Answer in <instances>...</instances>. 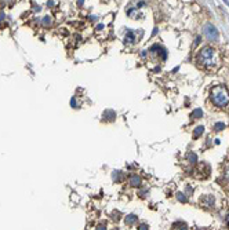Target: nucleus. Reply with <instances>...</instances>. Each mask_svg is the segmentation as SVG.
I'll list each match as a JSON object with an SVG mask.
<instances>
[{
    "label": "nucleus",
    "instance_id": "nucleus-15",
    "mask_svg": "<svg viewBox=\"0 0 229 230\" xmlns=\"http://www.w3.org/2000/svg\"><path fill=\"white\" fill-rule=\"evenodd\" d=\"M71 105H72L73 107H76V99H75V97H73V98L71 99Z\"/></svg>",
    "mask_w": 229,
    "mask_h": 230
},
{
    "label": "nucleus",
    "instance_id": "nucleus-9",
    "mask_svg": "<svg viewBox=\"0 0 229 230\" xmlns=\"http://www.w3.org/2000/svg\"><path fill=\"white\" fill-rule=\"evenodd\" d=\"M127 43H134L135 37H134V33H133L131 30H127V34H126V39H124Z\"/></svg>",
    "mask_w": 229,
    "mask_h": 230
},
{
    "label": "nucleus",
    "instance_id": "nucleus-4",
    "mask_svg": "<svg viewBox=\"0 0 229 230\" xmlns=\"http://www.w3.org/2000/svg\"><path fill=\"white\" fill-rule=\"evenodd\" d=\"M202 204H203L204 207H212V205H214V197L212 196L202 197Z\"/></svg>",
    "mask_w": 229,
    "mask_h": 230
},
{
    "label": "nucleus",
    "instance_id": "nucleus-2",
    "mask_svg": "<svg viewBox=\"0 0 229 230\" xmlns=\"http://www.w3.org/2000/svg\"><path fill=\"white\" fill-rule=\"evenodd\" d=\"M197 59L204 66H214L215 65V62H214V50L211 47H203L200 50L199 55H197Z\"/></svg>",
    "mask_w": 229,
    "mask_h": 230
},
{
    "label": "nucleus",
    "instance_id": "nucleus-8",
    "mask_svg": "<svg viewBox=\"0 0 229 230\" xmlns=\"http://www.w3.org/2000/svg\"><path fill=\"white\" fill-rule=\"evenodd\" d=\"M203 132H204V127H203V125H199V127L195 128V131H193V136H195V138H199Z\"/></svg>",
    "mask_w": 229,
    "mask_h": 230
},
{
    "label": "nucleus",
    "instance_id": "nucleus-18",
    "mask_svg": "<svg viewBox=\"0 0 229 230\" xmlns=\"http://www.w3.org/2000/svg\"><path fill=\"white\" fill-rule=\"evenodd\" d=\"M102 28H104V25H102V24H99V25L97 26V29H102Z\"/></svg>",
    "mask_w": 229,
    "mask_h": 230
},
{
    "label": "nucleus",
    "instance_id": "nucleus-3",
    "mask_svg": "<svg viewBox=\"0 0 229 230\" xmlns=\"http://www.w3.org/2000/svg\"><path fill=\"white\" fill-rule=\"evenodd\" d=\"M204 34H206V37L210 42H215L220 37V32H218V29L212 24H207V25L204 26Z\"/></svg>",
    "mask_w": 229,
    "mask_h": 230
},
{
    "label": "nucleus",
    "instance_id": "nucleus-6",
    "mask_svg": "<svg viewBox=\"0 0 229 230\" xmlns=\"http://www.w3.org/2000/svg\"><path fill=\"white\" fill-rule=\"evenodd\" d=\"M137 219H138V216H137V215H134V214H131V215H127V216H126V223H127V225H133L134 222H137Z\"/></svg>",
    "mask_w": 229,
    "mask_h": 230
},
{
    "label": "nucleus",
    "instance_id": "nucleus-20",
    "mask_svg": "<svg viewBox=\"0 0 229 230\" xmlns=\"http://www.w3.org/2000/svg\"><path fill=\"white\" fill-rule=\"evenodd\" d=\"M224 1H225V3H226V4L229 6V1H228V0H224Z\"/></svg>",
    "mask_w": 229,
    "mask_h": 230
},
{
    "label": "nucleus",
    "instance_id": "nucleus-21",
    "mask_svg": "<svg viewBox=\"0 0 229 230\" xmlns=\"http://www.w3.org/2000/svg\"><path fill=\"white\" fill-rule=\"evenodd\" d=\"M228 225H229V219H228Z\"/></svg>",
    "mask_w": 229,
    "mask_h": 230
},
{
    "label": "nucleus",
    "instance_id": "nucleus-19",
    "mask_svg": "<svg viewBox=\"0 0 229 230\" xmlns=\"http://www.w3.org/2000/svg\"><path fill=\"white\" fill-rule=\"evenodd\" d=\"M3 18H4V15H3V14H0V21H1Z\"/></svg>",
    "mask_w": 229,
    "mask_h": 230
},
{
    "label": "nucleus",
    "instance_id": "nucleus-12",
    "mask_svg": "<svg viewBox=\"0 0 229 230\" xmlns=\"http://www.w3.org/2000/svg\"><path fill=\"white\" fill-rule=\"evenodd\" d=\"M188 160H189V163H196L197 157H196L195 153H189V154H188Z\"/></svg>",
    "mask_w": 229,
    "mask_h": 230
},
{
    "label": "nucleus",
    "instance_id": "nucleus-13",
    "mask_svg": "<svg viewBox=\"0 0 229 230\" xmlns=\"http://www.w3.org/2000/svg\"><path fill=\"white\" fill-rule=\"evenodd\" d=\"M173 227H174V229H188V226L185 225V223H174Z\"/></svg>",
    "mask_w": 229,
    "mask_h": 230
},
{
    "label": "nucleus",
    "instance_id": "nucleus-1",
    "mask_svg": "<svg viewBox=\"0 0 229 230\" xmlns=\"http://www.w3.org/2000/svg\"><path fill=\"white\" fill-rule=\"evenodd\" d=\"M211 101L215 106L224 107L229 103V92L224 85H215L211 90Z\"/></svg>",
    "mask_w": 229,
    "mask_h": 230
},
{
    "label": "nucleus",
    "instance_id": "nucleus-7",
    "mask_svg": "<svg viewBox=\"0 0 229 230\" xmlns=\"http://www.w3.org/2000/svg\"><path fill=\"white\" fill-rule=\"evenodd\" d=\"M191 117H193V119H200V117H203V110H202V109H195V110L191 113Z\"/></svg>",
    "mask_w": 229,
    "mask_h": 230
},
{
    "label": "nucleus",
    "instance_id": "nucleus-17",
    "mask_svg": "<svg viewBox=\"0 0 229 230\" xmlns=\"http://www.w3.org/2000/svg\"><path fill=\"white\" fill-rule=\"evenodd\" d=\"M84 3V0H77V6H81Z\"/></svg>",
    "mask_w": 229,
    "mask_h": 230
},
{
    "label": "nucleus",
    "instance_id": "nucleus-10",
    "mask_svg": "<svg viewBox=\"0 0 229 230\" xmlns=\"http://www.w3.org/2000/svg\"><path fill=\"white\" fill-rule=\"evenodd\" d=\"M225 128V123H215L214 124V130H215V131H222V130H224Z\"/></svg>",
    "mask_w": 229,
    "mask_h": 230
},
{
    "label": "nucleus",
    "instance_id": "nucleus-14",
    "mask_svg": "<svg viewBox=\"0 0 229 230\" xmlns=\"http://www.w3.org/2000/svg\"><path fill=\"white\" fill-rule=\"evenodd\" d=\"M43 24H44V25H50V24H51V18L50 17H44V19H43Z\"/></svg>",
    "mask_w": 229,
    "mask_h": 230
},
{
    "label": "nucleus",
    "instance_id": "nucleus-16",
    "mask_svg": "<svg viewBox=\"0 0 229 230\" xmlns=\"http://www.w3.org/2000/svg\"><path fill=\"white\" fill-rule=\"evenodd\" d=\"M138 229H140V230H148L149 227H148V226H146V225H141L140 227H138Z\"/></svg>",
    "mask_w": 229,
    "mask_h": 230
},
{
    "label": "nucleus",
    "instance_id": "nucleus-11",
    "mask_svg": "<svg viewBox=\"0 0 229 230\" xmlns=\"http://www.w3.org/2000/svg\"><path fill=\"white\" fill-rule=\"evenodd\" d=\"M177 200L181 201V203H187L188 198H187V196H185L184 193H178V194H177Z\"/></svg>",
    "mask_w": 229,
    "mask_h": 230
},
{
    "label": "nucleus",
    "instance_id": "nucleus-5",
    "mask_svg": "<svg viewBox=\"0 0 229 230\" xmlns=\"http://www.w3.org/2000/svg\"><path fill=\"white\" fill-rule=\"evenodd\" d=\"M130 185H131V186H140L141 178L138 175H131V176H130Z\"/></svg>",
    "mask_w": 229,
    "mask_h": 230
}]
</instances>
